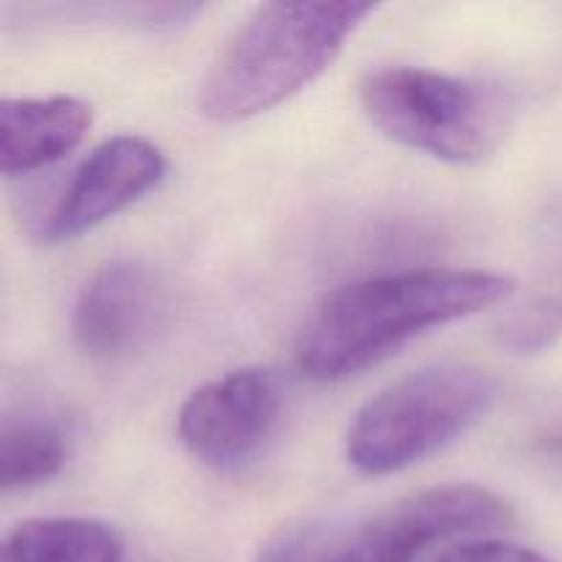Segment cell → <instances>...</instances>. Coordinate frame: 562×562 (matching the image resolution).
<instances>
[{"instance_id": "6da1fadb", "label": "cell", "mask_w": 562, "mask_h": 562, "mask_svg": "<svg viewBox=\"0 0 562 562\" xmlns=\"http://www.w3.org/2000/svg\"><path fill=\"white\" fill-rule=\"evenodd\" d=\"M516 280L492 269L426 267L376 274L329 291L296 338V366L313 382H344L445 324L510 300Z\"/></svg>"}, {"instance_id": "7a4b0ae2", "label": "cell", "mask_w": 562, "mask_h": 562, "mask_svg": "<svg viewBox=\"0 0 562 562\" xmlns=\"http://www.w3.org/2000/svg\"><path fill=\"white\" fill-rule=\"evenodd\" d=\"M373 3H263L231 33L198 88L217 124L256 119L316 82L344 53Z\"/></svg>"}, {"instance_id": "3957f363", "label": "cell", "mask_w": 562, "mask_h": 562, "mask_svg": "<svg viewBox=\"0 0 562 562\" xmlns=\"http://www.w3.org/2000/svg\"><path fill=\"white\" fill-rule=\"evenodd\" d=\"M499 398V382L477 366H428L395 379L355 412L346 461L384 477L423 464L459 442Z\"/></svg>"}, {"instance_id": "277c9868", "label": "cell", "mask_w": 562, "mask_h": 562, "mask_svg": "<svg viewBox=\"0 0 562 562\" xmlns=\"http://www.w3.org/2000/svg\"><path fill=\"white\" fill-rule=\"evenodd\" d=\"M357 99L384 137L450 165H481L505 140L510 99L499 86L420 66L371 69Z\"/></svg>"}, {"instance_id": "5b68a950", "label": "cell", "mask_w": 562, "mask_h": 562, "mask_svg": "<svg viewBox=\"0 0 562 562\" xmlns=\"http://www.w3.org/2000/svg\"><path fill=\"white\" fill-rule=\"evenodd\" d=\"M283 415V384L269 368H239L198 387L181 404L176 431L198 464L217 472L261 453Z\"/></svg>"}, {"instance_id": "8992f818", "label": "cell", "mask_w": 562, "mask_h": 562, "mask_svg": "<svg viewBox=\"0 0 562 562\" xmlns=\"http://www.w3.org/2000/svg\"><path fill=\"white\" fill-rule=\"evenodd\" d=\"M514 519L508 499L492 488L475 483L423 488L357 521L355 562H417L434 543L503 530Z\"/></svg>"}, {"instance_id": "52a82bcc", "label": "cell", "mask_w": 562, "mask_h": 562, "mask_svg": "<svg viewBox=\"0 0 562 562\" xmlns=\"http://www.w3.org/2000/svg\"><path fill=\"white\" fill-rule=\"evenodd\" d=\"M168 173V157L140 135H115L99 143L75 168L58 201L38 220L36 239L64 245L99 228L157 190Z\"/></svg>"}, {"instance_id": "ba28073f", "label": "cell", "mask_w": 562, "mask_h": 562, "mask_svg": "<svg viewBox=\"0 0 562 562\" xmlns=\"http://www.w3.org/2000/svg\"><path fill=\"white\" fill-rule=\"evenodd\" d=\"M165 313L162 283L140 261L102 263L71 311V340L93 362H121L148 344Z\"/></svg>"}, {"instance_id": "9c48e42d", "label": "cell", "mask_w": 562, "mask_h": 562, "mask_svg": "<svg viewBox=\"0 0 562 562\" xmlns=\"http://www.w3.org/2000/svg\"><path fill=\"white\" fill-rule=\"evenodd\" d=\"M93 124L77 97H5L0 102V168L9 179L36 173L75 151Z\"/></svg>"}, {"instance_id": "30bf717a", "label": "cell", "mask_w": 562, "mask_h": 562, "mask_svg": "<svg viewBox=\"0 0 562 562\" xmlns=\"http://www.w3.org/2000/svg\"><path fill=\"white\" fill-rule=\"evenodd\" d=\"M69 450V428L55 412L42 406L9 409L0 428V486L25 492L49 483L66 467Z\"/></svg>"}, {"instance_id": "8fae6325", "label": "cell", "mask_w": 562, "mask_h": 562, "mask_svg": "<svg viewBox=\"0 0 562 562\" xmlns=\"http://www.w3.org/2000/svg\"><path fill=\"white\" fill-rule=\"evenodd\" d=\"M0 562H124V538L108 521L44 516L5 536Z\"/></svg>"}, {"instance_id": "7c38bea8", "label": "cell", "mask_w": 562, "mask_h": 562, "mask_svg": "<svg viewBox=\"0 0 562 562\" xmlns=\"http://www.w3.org/2000/svg\"><path fill=\"white\" fill-rule=\"evenodd\" d=\"M357 521L305 519L274 532L256 562H355Z\"/></svg>"}, {"instance_id": "4fadbf2b", "label": "cell", "mask_w": 562, "mask_h": 562, "mask_svg": "<svg viewBox=\"0 0 562 562\" xmlns=\"http://www.w3.org/2000/svg\"><path fill=\"white\" fill-rule=\"evenodd\" d=\"M426 562H554L536 549L519 543L494 541V538H472V541L453 543Z\"/></svg>"}]
</instances>
